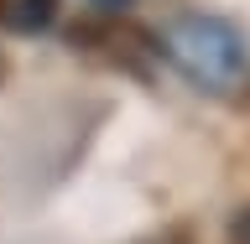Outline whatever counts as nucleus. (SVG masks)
<instances>
[{
  "label": "nucleus",
  "instance_id": "nucleus-5",
  "mask_svg": "<svg viewBox=\"0 0 250 244\" xmlns=\"http://www.w3.org/2000/svg\"><path fill=\"white\" fill-rule=\"evenodd\" d=\"M5 5H11V0H0V21H5Z\"/></svg>",
  "mask_w": 250,
  "mask_h": 244
},
{
  "label": "nucleus",
  "instance_id": "nucleus-3",
  "mask_svg": "<svg viewBox=\"0 0 250 244\" xmlns=\"http://www.w3.org/2000/svg\"><path fill=\"white\" fill-rule=\"evenodd\" d=\"M229 244H250V208L229 218Z\"/></svg>",
  "mask_w": 250,
  "mask_h": 244
},
{
  "label": "nucleus",
  "instance_id": "nucleus-2",
  "mask_svg": "<svg viewBox=\"0 0 250 244\" xmlns=\"http://www.w3.org/2000/svg\"><path fill=\"white\" fill-rule=\"evenodd\" d=\"M52 21H58V0H16V5H5V26L16 37H37Z\"/></svg>",
  "mask_w": 250,
  "mask_h": 244
},
{
  "label": "nucleus",
  "instance_id": "nucleus-4",
  "mask_svg": "<svg viewBox=\"0 0 250 244\" xmlns=\"http://www.w3.org/2000/svg\"><path fill=\"white\" fill-rule=\"evenodd\" d=\"M99 5H109V11H120V5H130V0H99Z\"/></svg>",
  "mask_w": 250,
  "mask_h": 244
},
{
  "label": "nucleus",
  "instance_id": "nucleus-1",
  "mask_svg": "<svg viewBox=\"0 0 250 244\" xmlns=\"http://www.w3.org/2000/svg\"><path fill=\"white\" fill-rule=\"evenodd\" d=\"M162 52L177 73L203 94H229L245 89L250 78V47H245V31L224 21V16H203V11H188L177 16L167 31H162Z\"/></svg>",
  "mask_w": 250,
  "mask_h": 244
}]
</instances>
